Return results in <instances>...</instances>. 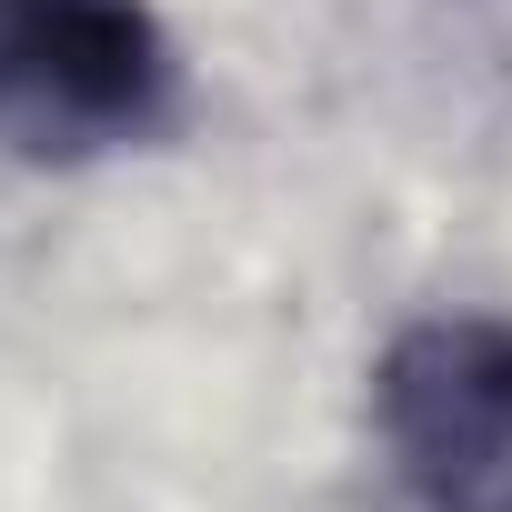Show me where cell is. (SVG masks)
Returning a JSON list of instances; mask_svg holds the SVG:
<instances>
[{"label": "cell", "mask_w": 512, "mask_h": 512, "mask_svg": "<svg viewBox=\"0 0 512 512\" xmlns=\"http://www.w3.org/2000/svg\"><path fill=\"white\" fill-rule=\"evenodd\" d=\"M181 51L151 0H0V161L71 171L161 141Z\"/></svg>", "instance_id": "cell-1"}, {"label": "cell", "mask_w": 512, "mask_h": 512, "mask_svg": "<svg viewBox=\"0 0 512 512\" xmlns=\"http://www.w3.org/2000/svg\"><path fill=\"white\" fill-rule=\"evenodd\" d=\"M372 432L422 512H512V322L432 312L372 372Z\"/></svg>", "instance_id": "cell-2"}]
</instances>
